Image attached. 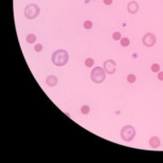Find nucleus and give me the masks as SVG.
Segmentation results:
<instances>
[{"mask_svg":"<svg viewBox=\"0 0 163 163\" xmlns=\"http://www.w3.org/2000/svg\"><path fill=\"white\" fill-rule=\"evenodd\" d=\"M57 83H58V79H57L56 76L49 75L47 78H46V84H47L48 86H50V87L55 86V85L57 84Z\"/></svg>","mask_w":163,"mask_h":163,"instance_id":"1a4fd4ad","label":"nucleus"},{"mask_svg":"<svg viewBox=\"0 0 163 163\" xmlns=\"http://www.w3.org/2000/svg\"><path fill=\"white\" fill-rule=\"evenodd\" d=\"M121 45L123 47H127L130 45V40L127 37H122L121 39Z\"/></svg>","mask_w":163,"mask_h":163,"instance_id":"ddd939ff","label":"nucleus"},{"mask_svg":"<svg viewBox=\"0 0 163 163\" xmlns=\"http://www.w3.org/2000/svg\"><path fill=\"white\" fill-rule=\"evenodd\" d=\"M149 146L152 148V149H157L158 147L160 146V139L159 138L157 137V136H153L149 139Z\"/></svg>","mask_w":163,"mask_h":163,"instance_id":"6e6552de","label":"nucleus"},{"mask_svg":"<svg viewBox=\"0 0 163 163\" xmlns=\"http://www.w3.org/2000/svg\"><path fill=\"white\" fill-rule=\"evenodd\" d=\"M103 3L105 4V5L107 6H110L112 4V0H103Z\"/></svg>","mask_w":163,"mask_h":163,"instance_id":"aec40b11","label":"nucleus"},{"mask_svg":"<svg viewBox=\"0 0 163 163\" xmlns=\"http://www.w3.org/2000/svg\"><path fill=\"white\" fill-rule=\"evenodd\" d=\"M40 13V8L36 4H30L25 8V17L27 19H35Z\"/></svg>","mask_w":163,"mask_h":163,"instance_id":"20e7f679","label":"nucleus"},{"mask_svg":"<svg viewBox=\"0 0 163 163\" xmlns=\"http://www.w3.org/2000/svg\"><path fill=\"white\" fill-rule=\"evenodd\" d=\"M36 36L34 34H29L28 36H26V42L28 43V44H30V45L36 43Z\"/></svg>","mask_w":163,"mask_h":163,"instance_id":"9d476101","label":"nucleus"},{"mask_svg":"<svg viewBox=\"0 0 163 163\" xmlns=\"http://www.w3.org/2000/svg\"><path fill=\"white\" fill-rule=\"evenodd\" d=\"M106 72L102 67H94L91 73V79L93 83H101L106 78Z\"/></svg>","mask_w":163,"mask_h":163,"instance_id":"f03ea898","label":"nucleus"},{"mask_svg":"<svg viewBox=\"0 0 163 163\" xmlns=\"http://www.w3.org/2000/svg\"><path fill=\"white\" fill-rule=\"evenodd\" d=\"M136 135V130L131 125H126L121 130V138L124 141H131Z\"/></svg>","mask_w":163,"mask_h":163,"instance_id":"7ed1b4c3","label":"nucleus"},{"mask_svg":"<svg viewBox=\"0 0 163 163\" xmlns=\"http://www.w3.org/2000/svg\"><path fill=\"white\" fill-rule=\"evenodd\" d=\"M150 70H151V72H153V73H158L159 70H160V66H159L158 64H153L151 65Z\"/></svg>","mask_w":163,"mask_h":163,"instance_id":"2eb2a0df","label":"nucleus"},{"mask_svg":"<svg viewBox=\"0 0 163 163\" xmlns=\"http://www.w3.org/2000/svg\"><path fill=\"white\" fill-rule=\"evenodd\" d=\"M84 64L85 66L88 67V68H91V67L94 64V60L92 59V58H91V57H89V58H87V59L84 61Z\"/></svg>","mask_w":163,"mask_h":163,"instance_id":"9b49d317","label":"nucleus"},{"mask_svg":"<svg viewBox=\"0 0 163 163\" xmlns=\"http://www.w3.org/2000/svg\"><path fill=\"white\" fill-rule=\"evenodd\" d=\"M83 27H84L85 29H87V30L91 29L92 27V22L90 21V20H87V21H85L84 23H83Z\"/></svg>","mask_w":163,"mask_h":163,"instance_id":"dca6fc26","label":"nucleus"},{"mask_svg":"<svg viewBox=\"0 0 163 163\" xmlns=\"http://www.w3.org/2000/svg\"><path fill=\"white\" fill-rule=\"evenodd\" d=\"M158 79L159 81H163V72H159L158 73Z\"/></svg>","mask_w":163,"mask_h":163,"instance_id":"6ab92c4d","label":"nucleus"},{"mask_svg":"<svg viewBox=\"0 0 163 163\" xmlns=\"http://www.w3.org/2000/svg\"><path fill=\"white\" fill-rule=\"evenodd\" d=\"M156 36L152 33H147L144 35L143 38H142V43L143 45L147 47H151L156 44Z\"/></svg>","mask_w":163,"mask_h":163,"instance_id":"39448f33","label":"nucleus"},{"mask_svg":"<svg viewBox=\"0 0 163 163\" xmlns=\"http://www.w3.org/2000/svg\"><path fill=\"white\" fill-rule=\"evenodd\" d=\"M42 50H43V45H41V44H36V45H35V51H36V52L40 53Z\"/></svg>","mask_w":163,"mask_h":163,"instance_id":"a211bd4d","label":"nucleus"},{"mask_svg":"<svg viewBox=\"0 0 163 163\" xmlns=\"http://www.w3.org/2000/svg\"><path fill=\"white\" fill-rule=\"evenodd\" d=\"M92 1H94V0H92Z\"/></svg>","mask_w":163,"mask_h":163,"instance_id":"412c9836","label":"nucleus"},{"mask_svg":"<svg viewBox=\"0 0 163 163\" xmlns=\"http://www.w3.org/2000/svg\"><path fill=\"white\" fill-rule=\"evenodd\" d=\"M127 9L130 14H136L139 11V4L136 1H130L127 6Z\"/></svg>","mask_w":163,"mask_h":163,"instance_id":"0eeeda50","label":"nucleus"},{"mask_svg":"<svg viewBox=\"0 0 163 163\" xmlns=\"http://www.w3.org/2000/svg\"><path fill=\"white\" fill-rule=\"evenodd\" d=\"M81 112L83 115H87L90 112V107L88 106V105H83V106L81 107Z\"/></svg>","mask_w":163,"mask_h":163,"instance_id":"f8f14e48","label":"nucleus"},{"mask_svg":"<svg viewBox=\"0 0 163 163\" xmlns=\"http://www.w3.org/2000/svg\"><path fill=\"white\" fill-rule=\"evenodd\" d=\"M103 69L108 74H113L116 72V63L113 60H107L103 63Z\"/></svg>","mask_w":163,"mask_h":163,"instance_id":"423d86ee","label":"nucleus"},{"mask_svg":"<svg viewBox=\"0 0 163 163\" xmlns=\"http://www.w3.org/2000/svg\"><path fill=\"white\" fill-rule=\"evenodd\" d=\"M127 82L130 83H134L136 82V76L132 73H130L127 76Z\"/></svg>","mask_w":163,"mask_h":163,"instance_id":"4468645a","label":"nucleus"},{"mask_svg":"<svg viewBox=\"0 0 163 163\" xmlns=\"http://www.w3.org/2000/svg\"><path fill=\"white\" fill-rule=\"evenodd\" d=\"M112 38H113V40L115 41H118L120 40V39H121V35L120 32H114L113 34H112Z\"/></svg>","mask_w":163,"mask_h":163,"instance_id":"f3484780","label":"nucleus"},{"mask_svg":"<svg viewBox=\"0 0 163 163\" xmlns=\"http://www.w3.org/2000/svg\"><path fill=\"white\" fill-rule=\"evenodd\" d=\"M68 60V53L65 50H56L52 54V62L55 66H64L67 64Z\"/></svg>","mask_w":163,"mask_h":163,"instance_id":"f257e3e1","label":"nucleus"}]
</instances>
